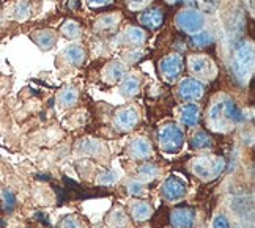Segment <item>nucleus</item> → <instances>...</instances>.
I'll list each match as a JSON object with an SVG mask.
<instances>
[{
    "label": "nucleus",
    "instance_id": "1",
    "mask_svg": "<svg viewBox=\"0 0 255 228\" xmlns=\"http://www.w3.org/2000/svg\"><path fill=\"white\" fill-rule=\"evenodd\" d=\"M241 120V112L229 96H221L208 111L207 123L216 132H229L233 124Z\"/></svg>",
    "mask_w": 255,
    "mask_h": 228
},
{
    "label": "nucleus",
    "instance_id": "2",
    "mask_svg": "<svg viewBox=\"0 0 255 228\" xmlns=\"http://www.w3.org/2000/svg\"><path fill=\"white\" fill-rule=\"evenodd\" d=\"M233 73L240 84H246L254 73V44L241 43L233 54Z\"/></svg>",
    "mask_w": 255,
    "mask_h": 228
},
{
    "label": "nucleus",
    "instance_id": "3",
    "mask_svg": "<svg viewBox=\"0 0 255 228\" xmlns=\"http://www.w3.org/2000/svg\"><path fill=\"white\" fill-rule=\"evenodd\" d=\"M225 168V161L219 156H200L191 162V172L202 181L216 180Z\"/></svg>",
    "mask_w": 255,
    "mask_h": 228
},
{
    "label": "nucleus",
    "instance_id": "4",
    "mask_svg": "<svg viewBox=\"0 0 255 228\" xmlns=\"http://www.w3.org/2000/svg\"><path fill=\"white\" fill-rule=\"evenodd\" d=\"M158 143L164 153H176L184 143V134L173 123L164 124L158 131Z\"/></svg>",
    "mask_w": 255,
    "mask_h": 228
},
{
    "label": "nucleus",
    "instance_id": "5",
    "mask_svg": "<svg viewBox=\"0 0 255 228\" xmlns=\"http://www.w3.org/2000/svg\"><path fill=\"white\" fill-rule=\"evenodd\" d=\"M175 22L181 32L188 33V35H194V33H199L203 30L205 16L197 8H184L176 14Z\"/></svg>",
    "mask_w": 255,
    "mask_h": 228
},
{
    "label": "nucleus",
    "instance_id": "6",
    "mask_svg": "<svg viewBox=\"0 0 255 228\" xmlns=\"http://www.w3.org/2000/svg\"><path fill=\"white\" fill-rule=\"evenodd\" d=\"M188 69L197 81H200V79H203V81H211L216 76L214 62L208 55H202V54L191 55L188 58Z\"/></svg>",
    "mask_w": 255,
    "mask_h": 228
},
{
    "label": "nucleus",
    "instance_id": "7",
    "mask_svg": "<svg viewBox=\"0 0 255 228\" xmlns=\"http://www.w3.org/2000/svg\"><path fill=\"white\" fill-rule=\"evenodd\" d=\"M183 58L180 54H170L165 55L159 62V73L165 82L173 84L178 81V77L183 73Z\"/></svg>",
    "mask_w": 255,
    "mask_h": 228
},
{
    "label": "nucleus",
    "instance_id": "8",
    "mask_svg": "<svg viewBox=\"0 0 255 228\" xmlns=\"http://www.w3.org/2000/svg\"><path fill=\"white\" fill-rule=\"evenodd\" d=\"M178 98L184 103H195L203 96L205 93V85L194 77H186L180 81L178 88H176Z\"/></svg>",
    "mask_w": 255,
    "mask_h": 228
},
{
    "label": "nucleus",
    "instance_id": "9",
    "mask_svg": "<svg viewBox=\"0 0 255 228\" xmlns=\"http://www.w3.org/2000/svg\"><path fill=\"white\" fill-rule=\"evenodd\" d=\"M139 120H140L139 111H137L134 106H128V107L120 109V111L115 114L114 126L119 131L126 132V131L134 129V127L137 126V123H139Z\"/></svg>",
    "mask_w": 255,
    "mask_h": 228
},
{
    "label": "nucleus",
    "instance_id": "10",
    "mask_svg": "<svg viewBox=\"0 0 255 228\" xmlns=\"http://www.w3.org/2000/svg\"><path fill=\"white\" fill-rule=\"evenodd\" d=\"M161 194L164 200H167L170 203H176L186 197V184L181 180H178L176 176H169L167 180L162 183Z\"/></svg>",
    "mask_w": 255,
    "mask_h": 228
},
{
    "label": "nucleus",
    "instance_id": "11",
    "mask_svg": "<svg viewBox=\"0 0 255 228\" xmlns=\"http://www.w3.org/2000/svg\"><path fill=\"white\" fill-rule=\"evenodd\" d=\"M230 208H232V211L240 217V219H243L246 224H248V219H249V222L252 224V221H254V203H252L251 197L237 195L232 200Z\"/></svg>",
    "mask_w": 255,
    "mask_h": 228
},
{
    "label": "nucleus",
    "instance_id": "12",
    "mask_svg": "<svg viewBox=\"0 0 255 228\" xmlns=\"http://www.w3.org/2000/svg\"><path fill=\"white\" fill-rule=\"evenodd\" d=\"M195 222V211L189 206L175 208L170 213V224L173 228H192Z\"/></svg>",
    "mask_w": 255,
    "mask_h": 228
},
{
    "label": "nucleus",
    "instance_id": "13",
    "mask_svg": "<svg viewBox=\"0 0 255 228\" xmlns=\"http://www.w3.org/2000/svg\"><path fill=\"white\" fill-rule=\"evenodd\" d=\"M139 22L146 27L148 30H158L164 22V9L159 6H153L145 9V11L139 16Z\"/></svg>",
    "mask_w": 255,
    "mask_h": 228
},
{
    "label": "nucleus",
    "instance_id": "14",
    "mask_svg": "<svg viewBox=\"0 0 255 228\" xmlns=\"http://www.w3.org/2000/svg\"><path fill=\"white\" fill-rule=\"evenodd\" d=\"M120 44L123 46H131V47H139L146 41V33L143 28L140 27H128L126 30L122 32V35L119 36Z\"/></svg>",
    "mask_w": 255,
    "mask_h": 228
},
{
    "label": "nucleus",
    "instance_id": "15",
    "mask_svg": "<svg viewBox=\"0 0 255 228\" xmlns=\"http://www.w3.org/2000/svg\"><path fill=\"white\" fill-rule=\"evenodd\" d=\"M126 76H128V68L122 62H111V63H107L106 68L103 69L104 81L109 82V84L122 82Z\"/></svg>",
    "mask_w": 255,
    "mask_h": 228
},
{
    "label": "nucleus",
    "instance_id": "16",
    "mask_svg": "<svg viewBox=\"0 0 255 228\" xmlns=\"http://www.w3.org/2000/svg\"><path fill=\"white\" fill-rule=\"evenodd\" d=\"M128 151H129V154L134 157V159H146V157H150L153 154V146L148 138L137 137L129 143Z\"/></svg>",
    "mask_w": 255,
    "mask_h": 228
},
{
    "label": "nucleus",
    "instance_id": "17",
    "mask_svg": "<svg viewBox=\"0 0 255 228\" xmlns=\"http://www.w3.org/2000/svg\"><path fill=\"white\" fill-rule=\"evenodd\" d=\"M200 107L197 104H186L180 112V123L186 127H194L200 121Z\"/></svg>",
    "mask_w": 255,
    "mask_h": 228
},
{
    "label": "nucleus",
    "instance_id": "18",
    "mask_svg": "<svg viewBox=\"0 0 255 228\" xmlns=\"http://www.w3.org/2000/svg\"><path fill=\"white\" fill-rule=\"evenodd\" d=\"M142 87V79L139 76H126L120 85V95L126 99L134 98Z\"/></svg>",
    "mask_w": 255,
    "mask_h": 228
},
{
    "label": "nucleus",
    "instance_id": "19",
    "mask_svg": "<svg viewBox=\"0 0 255 228\" xmlns=\"http://www.w3.org/2000/svg\"><path fill=\"white\" fill-rule=\"evenodd\" d=\"M63 57H65L66 63H70L73 66H81L85 63L87 54H85V49L81 44H71L65 49Z\"/></svg>",
    "mask_w": 255,
    "mask_h": 228
},
{
    "label": "nucleus",
    "instance_id": "20",
    "mask_svg": "<svg viewBox=\"0 0 255 228\" xmlns=\"http://www.w3.org/2000/svg\"><path fill=\"white\" fill-rule=\"evenodd\" d=\"M119 22H120V17L117 14H106V16H101L95 22V30L101 33H112L117 30Z\"/></svg>",
    "mask_w": 255,
    "mask_h": 228
},
{
    "label": "nucleus",
    "instance_id": "21",
    "mask_svg": "<svg viewBox=\"0 0 255 228\" xmlns=\"http://www.w3.org/2000/svg\"><path fill=\"white\" fill-rule=\"evenodd\" d=\"M32 39L40 46L43 51H49L52 49L57 43V35L52 30H38L32 35Z\"/></svg>",
    "mask_w": 255,
    "mask_h": 228
},
{
    "label": "nucleus",
    "instance_id": "22",
    "mask_svg": "<svg viewBox=\"0 0 255 228\" xmlns=\"http://www.w3.org/2000/svg\"><path fill=\"white\" fill-rule=\"evenodd\" d=\"M153 214V208L146 202H135L131 206V216L135 222H145L148 221Z\"/></svg>",
    "mask_w": 255,
    "mask_h": 228
},
{
    "label": "nucleus",
    "instance_id": "23",
    "mask_svg": "<svg viewBox=\"0 0 255 228\" xmlns=\"http://www.w3.org/2000/svg\"><path fill=\"white\" fill-rule=\"evenodd\" d=\"M214 43V36L210 32H199V33H194L191 35V46L197 51H202V49H207Z\"/></svg>",
    "mask_w": 255,
    "mask_h": 228
},
{
    "label": "nucleus",
    "instance_id": "24",
    "mask_svg": "<svg viewBox=\"0 0 255 228\" xmlns=\"http://www.w3.org/2000/svg\"><path fill=\"white\" fill-rule=\"evenodd\" d=\"M77 98H79V93H77L74 87H65L63 90L58 93V103H60L62 107L70 109L76 106Z\"/></svg>",
    "mask_w": 255,
    "mask_h": 228
},
{
    "label": "nucleus",
    "instance_id": "25",
    "mask_svg": "<svg viewBox=\"0 0 255 228\" xmlns=\"http://www.w3.org/2000/svg\"><path fill=\"white\" fill-rule=\"evenodd\" d=\"M191 146L192 150H197V151H202V150H208V148L213 146V138L203 131H199L195 132L191 138Z\"/></svg>",
    "mask_w": 255,
    "mask_h": 228
},
{
    "label": "nucleus",
    "instance_id": "26",
    "mask_svg": "<svg viewBox=\"0 0 255 228\" xmlns=\"http://www.w3.org/2000/svg\"><path fill=\"white\" fill-rule=\"evenodd\" d=\"M77 148H79L81 153H84L87 156H96L103 150V145L98 140H93V138H87V140H82Z\"/></svg>",
    "mask_w": 255,
    "mask_h": 228
},
{
    "label": "nucleus",
    "instance_id": "27",
    "mask_svg": "<svg viewBox=\"0 0 255 228\" xmlns=\"http://www.w3.org/2000/svg\"><path fill=\"white\" fill-rule=\"evenodd\" d=\"M62 33L68 39H77V38H81V35H82V28H81V25L77 24L76 21L70 19V21L63 22V25H62Z\"/></svg>",
    "mask_w": 255,
    "mask_h": 228
},
{
    "label": "nucleus",
    "instance_id": "28",
    "mask_svg": "<svg viewBox=\"0 0 255 228\" xmlns=\"http://www.w3.org/2000/svg\"><path fill=\"white\" fill-rule=\"evenodd\" d=\"M161 170L154 164H143L139 168V176L142 178V181H153L159 176Z\"/></svg>",
    "mask_w": 255,
    "mask_h": 228
},
{
    "label": "nucleus",
    "instance_id": "29",
    "mask_svg": "<svg viewBox=\"0 0 255 228\" xmlns=\"http://www.w3.org/2000/svg\"><path fill=\"white\" fill-rule=\"evenodd\" d=\"M109 222L115 228H126L128 227V217H126V214H125L123 210L117 208V210L112 211V214L109 217Z\"/></svg>",
    "mask_w": 255,
    "mask_h": 228
},
{
    "label": "nucleus",
    "instance_id": "30",
    "mask_svg": "<svg viewBox=\"0 0 255 228\" xmlns=\"http://www.w3.org/2000/svg\"><path fill=\"white\" fill-rule=\"evenodd\" d=\"M16 208V195L13 191L5 189L2 192V211L5 213H13Z\"/></svg>",
    "mask_w": 255,
    "mask_h": 228
},
{
    "label": "nucleus",
    "instance_id": "31",
    "mask_svg": "<svg viewBox=\"0 0 255 228\" xmlns=\"http://www.w3.org/2000/svg\"><path fill=\"white\" fill-rule=\"evenodd\" d=\"M13 14H14V19H17V21H24V19L30 16V3H28L27 0L17 2L13 9Z\"/></svg>",
    "mask_w": 255,
    "mask_h": 228
},
{
    "label": "nucleus",
    "instance_id": "32",
    "mask_svg": "<svg viewBox=\"0 0 255 228\" xmlns=\"http://www.w3.org/2000/svg\"><path fill=\"white\" fill-rule=\"evenodd\" d=\"M126 189H128V192H129L131 195H134V197H140V195H143V192H145V184H143V181H140V180H132V181L128 183Z\"/></svg>",
    "mask_w": 255,
    "mask_h": 228
},
{
    "label": "nucleus",
    "instance_id": "33",
    "mask_svg": "<svg viewBox=\"0 0 255 228\" xmlns=\"http://www.w3.org/2000/svg\"><path fill=\"white\" fill-rule=\"evenodd\" d=\"M150 2H151V0H126L128 8H129L131 11H140V9L148 6Z\"/></svg>",
    "mask_w": 255,
    "mask_h": 228
},
{
    "label": "nucleus",
    "instance_id": "34",
    "mask_svg": "<svg viewBox=\"0 0 255 228\" xmlns=\"http://www.w3.org/2000/svg\"><path fill=\"white\" fill-rule=\"evenodd\" d=\"M60 228H82V225L76 216H66L60 222Z\"/></svg>",
    "mask_w": 255,
    "mask_h": 228
},
{
    "label": "nucleus",
    "instance_id": "35",
    "mask_svg": "<svg viewBox=\"0 0 255 228\" xmlns=\"http://www.w3.org/2000/svg\"><path fill=\"white\" fill-rule=\"evenodd\" d=\"M117 181V175L114 172H104L98 176V183L103 184V186H111Z\"/></svg>",
    "mask_w": 255,
    "mask_h": 228
},
{
    "label": "nucleus",
    "instance_id": "36",
    "mask_svg": "<svg viewBox=\"0 0 255 228\" xmlns=\"http://www.w3.org/2000/svg\"><path fill=\"white\" fill-rule=\"evenodd\" d=\"M213 228H232V224H230L227 216L218 214L214 217V221H213Z\"/></svg>",
    "mask_w": 255,
    "mask_h": 228
},
{
    "label": "nucleus",
    "instance_id": "37",
    "mask_svg": "<svg viewBox=\"0 0 255 228\" xmlns=\"http://www.w3.org/2000/svg\"><path fill=\"white\" fill-rule=\"evenodd\" d=\"M92 6H104V5H111L114 3V0H87Z\"/></svg>",
    "mask_w": 255,
    "mask_h": 228
},
{
    "label": "nucleus",
    "instance_id": "38",
    "mask_svg": "<svg viewBox=\"0 0 255 228\" xmlns=\"http://www.w3.org/2000/svg\"><path fill=\"white\" fill-rule=\"evenodd\" d=\"M165 2L175 5V3H194L195 0H165Z\"/></svg>",
    "mask_w": 255,
    "mask_h": 228
},
{
    "label": "nucleus",
    "instance_id": "39",
    "mask_svg": "<svg viewBox=\"0 0 255 228\" xmlns=\"http://www.w3.org/2000/svg\"><path fill=\"white\" fill-rule=\"evenodd\" d=\"M36 219H38V221H41L44 225H47V224H49L47 217H44V214H40V213H38V214H36Z\"/></svg>",
    "mask_w": 255,
    "mask_h": 228
},
{
    "label": "nucleus",
    "instance_id": "40",
    "mask_svg": "<svg viewBox=\"0 0 255 228\" xmlns=\"http://www.w3.org/2000/svg\"><path fill=\"white\" fill-rule=\"evenodd\" d=\"M232 228H251V225L248 227V224L246 225H235V227H232Z\"/></svg>",
    "mask_w": 255,
    "mask_h": 228
},
{
    "label": "nucleus",
    "instance_id": "41",
    "mask_svg": "<svg viewBox=\"0 0 255 228\" xmlns=\"http://www.w3.org/2000/svg\"><path fill=\"white\" fill-rule=\"evenodd\" d=\"M0 227H5V221H0Z\"/></svg>",
    "mask_w": 255,
    "mask_h": 228
},
{
    "label": "nucleus",
    "instance_id": "42",
    "mask_svg": "<svg viewBox=\"0 0 255 228\" xmlns=\"http://www.w3.org/2000/svg\"><path fill=\"white\" fill-rule=\"evenodd\" d=\"M2 19H3V17H2V11H0V22H2Z\"/></svg>",
    "mask_w": 255,
    "mask_h": 228
},
{
    "label": "nucleus",
    "instance_id": "43",
    "mask_svg": "<svg viewBox=\"0 0 255 228\" xmlns=\"http://www.w3.org/2000/svg\"><path fill=\"white\" fill-rule=\"evenodd\" d=\"M142 228H148V227H142Z\"/></svg>",
    "mask_w": 255,
    "mask_h": 228
}]
</instances>
